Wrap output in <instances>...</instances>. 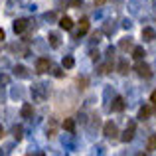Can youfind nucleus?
Segmentation results:
<instances>
[{"label":"nucleus","mask_w":156,"mask_h":156,"mask_svg":"<svg viewBox=\"0 0 156 156\" xmlns=\"http://www.w3.org/2000/svg\"><path fill=\"white\" fill-rule=\"evenodd\" d=\"M111 109H113L115 113H121V111H125V99H122V97H115Z\"/></svg>","instance_id":"obj_5"},{"label":"nucleus","mask_w":156,"mask_h":156,"mask_svg":"<svg viewBox=\"0 0 156 156\" xmlns=\"http://www.w3.org/2000/svg\"><path fill=\"white\" fill-rule=\"evenodd\" d=\"M61 126H63L67 133H73V130H75V121H73V119H65Z\"/></svg>","instance_id":"obj_12"},{"label":"nucleus","mask_w":156,"mask_h":156,"mask_svg":"<svg viewBox=\"0 0 156 156\" xmlns=\"http://www.w3.org/2000/svg\"><path fill=\"white\" fill-rule=\"evenodd\" d=\"M133 57L136 61H140L142 57H144V50H142V48H134V50H133Z\"/></svg>","instance_id":"obj_16"},{"label":"nucleus","mask_w":156,"mask_h":156,"mask_svg":"<svg viewBox=\"0 0 156 156\" xmlns=\"http://www.w3.org/2000/svg\"><path fill=\"white\" fill-rule=\"evenodd\" d=\"M134 126H136L134 122H129V126H126V130L122 133V136H121V140H122V142H130V140L134 138Z\"/></svg>","instance_id":"obj_3"},{"label":"nucleus","mask_w":156,"mask_h":156,"mask_svg":"<svg viewBox=\"0 0 156 156\" xmlns=\"http://www.w3.org/2000/svg\"><path fill=\"white\" fill-rule=\"evenodd\" d=\"M50 67H51V61L48 59V57H40V59L36 61V71H38V73L50 71Z\"/></svg>","instance_id":"obj_2"},{"label":"nucleus","mask_w":156,"mask_h":156,"mask_svg":"<svg viewBox=\"0 0 156 156\" xmlns=\"http://www.w3.org/2000/svg\"><path fill=\"white\" fill-rule=\"evenodd\" d=\"M142 38H144L146 42H152V40H156V32L152 28H144V30H142Z\"/></svg>","instance_id":"obj_10"},{"label":"nucleus","mask_w":156,"mask_h":156,"mask_svg":"<svg viewBox=\"0 0 156 156\" xmlns=\"http://www.w3.org/2000/svg\"><path fill=\"white\" fill-rule=\"evenodd\" d=\"M130 71V67H129V63H126L125 59L122 61H119V73H122V75H126V73Z\"/></svg>","instance_id":"obj_15"},{"label":"nucleus","mask_w":156,"mask_h":156,"mask_svg":"<svg viewBox=\"0 0 156 156\" xmlns=\"http://www.w3.org/2000/svg\"><path fill=\"white\" fill-rule=\"evenodd\" d=\"M50 44H51V48H59V38H57V34H50Z\"/></svg>","instance_id":"obj_18"},{"label":"nucleus","mask_w":156,"mask_h":156,"mask_svg":"<svg viewBox=\"0 0 156 156\" xmlns=\"http://www.w3.org/2000/svg\"><path fill=\"white\" fill-rule=\"evenodd\" d=\"M146 150H148V152H154L156 150V134L148 136V140H146Z\"/></svg>","instance_id":"obj_13"},{"label":"nucleus","mask_w":156,"mask_h":156,"mask_svg":"<svg viewBox=\"0 0 156 156\" xmlns=\"http://www.w3.org/2000/svg\"><path fill=\"white\" fill-rule=\"evenodd\" d=\"M20 115H22L24 119H30L32 115H34V105H32V103H24V105H22V111H20Z\"/></svg>","instance_id":"obj_6"},{"label":"nucleus","mask_w":156,"mask_h":156,"mask_svg":"<svg viewBox=\"0 0 156 156\" xmlns=\"http://www.w3.org/2000/svg\"><path fill=\"white\" fill-rule=\"evenodd\" d=\"M26 28H28V20L20 18V20H16V22H14V32H16V34H22Z\"/></svg>","instance_id":"obj_7"},{"label":"nucleus","mask_w":156,"mask_h":156,"mask_svg":"<svg viewBox=\"0 0 156 156\" xmlns=\"http://www.w3.org/2000/svg\"><path fill=\"white\" fill-rule=\"evenodd\" d=\"M61 65H63L65 69H71L73 65H75V59H73L71 55H65V57H63V61H61Z\"/></svg>","instance_id":"obj_14"},{"label":"nucleus","mask_w":156,"mask_h":156,"mask_svg":"<svg viewBox=\"0 0 156 156\" xmlns=\"http://www.w3.org/2000/svg\"><path fill=\"white\" fill-rule=\"evenodd\" d=\"M105 2H109V0H95V4H97V6H101V4H105Z\"/></svg>","instance_id":"obj_25"},{"label":"nucleus","mask_w":156,"mask_h":156,"mask_svg":"<svg viewBox=\"0 0 156 156\" xmlns=\"http://www.w3.org/2000/svg\"><path fill=\"white\" fill-rule=\"evenodd\" d=\"M14 138H16V140L22 138V126H14Z\"/></svg>","instance_id":"obj_20"},{"label":"nucleus","mask_w":156,"mask_h":156,"mask_svg":"<svg viewBox=\"0 0 156 156\" xmlns=\"http://www.w3.org/2000/svg\"><path fill=\"white\" fill-rule=\"evenodd\" d=\"M59 28H61V30H65V32H69L73 28V20L69 18V16H63V18L59 20Z\"/></svg>","instance_id":"obj_8"},{"label":"nucleus","mask_w":156,"mask_h":156,"mask_svg":"<svg viewBox=\"0 0 156 156\" xmlns=\"http://www.w3.org/2000/svg\"><path fill=\"white\" fill-rule=\"evenodd\" d=\"M14 73H16L18 77H28V69H26V67H22V65H18V67L14 69Z\"/></svg>","instance_id":"obj_17"},{"label":"nucleus","mask_w":156,"mask_h":156,"mask_svg":"<svg viewBox=\"0 0 156 156\" xmlns=\"http://www.w3.org/2000/svg\"><path fill=\"white\" fill-rule=\"evenodd\" d=\"M91 59H99V51H91Z\"/></svg>","instance_id":"obj_23"},{"label":"nucleus","mask_w":156,"mask_h":156,"mask_svg":"<svg viewBox=\"0 0 156 156\" xmlns=\"http://www.w3.org/2000/svg\"><path fill=\"white\" fill-rule=\"evenodd\" d=\"M81 2L83 0H71V6H81Z\"/></svg>","instance_id":"obj_22"},{"label":"nucleus","mask_w":156,"mask_h":156,"mask_svg":"<svg viewBox=\"0 0 156 156\" xmlns=\"http://www.w3.org/2000/svg\"><path fill=\"white\" fill-rule=\"evenodd\" d=\"M0 40H4V30H0Z\"/></svg>","instance_id":"obj_27"},{"label":"nucleus","mask_w":156,"mask_h":156,"mask_svg":"<svg viewBox=\"0 0 156 156\" xmlns=\"http://www.w3.org/2000/svg\"><path fill=\"white\" fill-rule=\"evenodd\" d=\"M4 136V129H2V126H0V138H2Z\"/></svg>","instance_id":"obj_26"},{"label":"nucleus","mask_w":156,"mask_h":156,"mask_svg":"<svg viewBox=\"0 0 156 156\" xmlns=\"http://www.w3.org/2000/svg\"><path fill=\"white\" fill-rule=\"evenodd\" d=\"M87 32H89V20L87 18H81L79 20V32H77V34L83 36V34H87Z\"/></svg>","instance_id":"obj_11"},{"label":"nucleus","mask_w":156,"mask_h":156,"mask_svg":"<svg viewBox=\"0 0 156 156\" xmlns=\"http://www.w3.org/2000/svg\"><path fill=\"white\" fill-rule=\"evenodd\" d=\"M79 85H81V89H85V85H87V77H81V79H79Z\"/></svg>","instance_id":"obj_21"},{"label":"nucleus","mask_w":156,"mask_h":156,"mask_svg":"<svg viewBox=\"0 0 156 156\" xmlns=\"http://www.w3.org/2000/svg\"><path fill=\"white\" fill-rule=\"evenodd\" d=\"M136 73L140 77H144V79H148L150 75H152V71H150V65H146V63H138L136 65Z\"/></svg>","instance_id":"obj_4"},{"label":"nucleus","mask_w":156,"mask_h":156,"mask_svg":"<svg viewBox=\"0 0 156 156\" xmlns=\"http://www.w3.org/2000/svg\"><path fill=\"white\" fill-rule=\"evenodd\" d=\"M133 48V42H130V38H125L121 42V50H130Z\"/></svg>","instance_id":"obj_19"},{"label":"nucleus","mask_w":156,"mask_h":156,"mask_svg":"<svg viewBox=\"0 0 156 156\" xmlns=\"http://www.w3.org/2000/svg\"><path fill=\"white\" fill-rule=\"evenodd\" d=\"M103 134H105L107 138H117V134H119V126L115 125L113 121L105 122V126H103Z\"/></svg>","instance_id":"obj_1"},{"label":"nucleus","mask_w":156,"mask_h":156,"mask_svg":"<svg viewBox=\"0 0 156 156\" xmlns=\"http://www.w3.org/2000/svg\"><path fill=\"white\" fill-rule=\"evenodd\" d=\"M150 103H156V91L152 93V95H150Z\"/></svg>","instance_id":"obj_24"},{"label":"nucleus","mask_w":156,"mask_h":156,"mask_svg":"<svg viewBox=\"0 0 156 156\" xmlns=\"http://www.w3.org/2000/svg\"><path fill=\"white\" fill-rule=\"evenodd\" d=\"M150 115H152V107H140V111H138V119L140 121H146Z\"/></svg>","instance_id":"obj_9"}]
</instances>
